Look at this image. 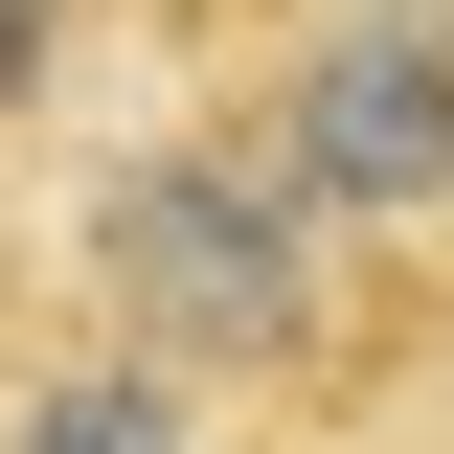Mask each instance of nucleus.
<instances>
[{"mask_svg":"<svg viewBox=\"0 0 454 454\" xmlns=\"http://www.w3.org/2000/svg\"><path fill=\"white\" fill-rule=\"evenodd\" d=\"M46 318L114 340V364H160V387H205V409H250V432H295V454H340L409 364H432V318H409L318 205H273V160H250L205 91H160L137 137L68 160Z\"/></svg>","mask_w":454,"mask_h":454,"instance_id":"1","label":"nucleus"},{"mask_svg":"<svg viewBox=\"0 0 454 454\" xmlns=\"http://www.w3.org/2000/svg\"><path fill=\"white\" fill-rule=\"evenodd\" d=\"M205 114L273 160V205H318L432 318V273H454V0H273L250 46H205Z\"/></svg>","mask_w":454,"mask_h":454,"instance_id":"2","label":"nucleus"},{"mask_svg":"<svg viewBox=\"0 0 454 454\" xmlns=\"http://www.w3.org/2000/svg\"><path fill=\"white\" fill-rule=\"evenodd\" d=\"M0 454H295V432H250V409H205V387H160V364H114V340H23L0 364Z\"/></svg>","mask_w":454,"mask_h":454,"instance_id":"3","label":"nucleus"},{"mask_svg":"<svg viewBox=\"0 0 454 454\" xmlns=\"http://www.w3.org/2000/svg\"><path fill=\"white\" fill-rule=\"evenodd\" d=\"M68 68H91V0H0V182L68 137Z\"/></svg>","mask_w":454,"mask_h":454,"instance_id":"4","label":"nucleus"},{"mask_svg":"<svg viewBox=\"0 0 454 454\" xmlns=\"http://www.w3.org/2000/svg\"><path fill=\"white\" fill-rule=\"evenodd\" d=\"M432 454H454V432H432Z\"/></svg>","mask_w":454,"mask_h":454,"instance_id":"5","label":"nucleus"}]
</instances>
